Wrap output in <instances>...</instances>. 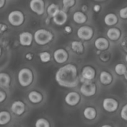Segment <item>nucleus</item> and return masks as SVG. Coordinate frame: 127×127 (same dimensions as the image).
<instances>
[{
  "label": "nucleus",
  "mask_w": 127,
  "mask_h": 127,
  "mask_svg": "<svg viewBox=\"0 0 127 127\" xmlns=\"http://www.w3.org/2000/svg\"><path fill=\"white\" fill-rule=\"evenodd\" d=\"M7 98V94L4 91L0 90V103H2Z\"/></svg>",
  "instance_id": "nucleus-33"
},
{
  "label": "nucleus",
  "mask_w": 127,
  "mask_h": 127,
  "mask_svg": "<svg viewBox=\"0 0 127 127\" xmlns=\"http://www.w3.org/2000/svg\"><path fill=\"white\" fill-rule=\"evenodd\" d=\"M77 36L81 40L89 41L94 36V30L89 26H83L77 31Z\"/></svg>",
  "instance_id": "nucleus-6"
},
{
  "label": "nucleus",
  "mask_w": 127,
  "mask_h": 127,
  "mask_svg": "<svg viewBox=\"0 0 127 127\" xmlns=\"http://www.w3.org/2000/svg\"><path fill=\"white\" fill-rule=\"evenodd\" d=\"M93 9L94 12H96V13H97V12H99V11L101 10V6H100L99 4H95L93 6Z\"/></svg>",
  "instance_id": "nucleus-36"
},
{
  "label": "nucleus",
  "mask_w": 127,
  "mask_h": 127,
  "mask_svg": "<svg viewBox=\"0 0 127 127\" xmlns=\"http://www.w3.org/2000/svg\"><path fill=\"white\" fill-rule=\"evenodd\" d=\"M94 47L97 50L103 52L108 50L110 47V42L107 38L104 37H99L94 41Z\"/></svg>",
  "instance_id": "nucleus-14"
},
{
  "label": "nucleus",
  "mask_w": 127,
  "mask_h": 127,
  "mask_svg": "<svg viewBox=\"0 0 127 127\" xmlns=\"http://www.w3.org/2000/svg\"><path fill=\"white\" fill-rule=\"evenodd\" d=\"M35 127H50V124L45 119L41 118L36 121Z\"/></svg>",
  "instance_id": "nucleus-28"
},
{
  "label": "nucleus",
  "mask_w": 127,
  "mask_h": 127,
  "mask_svg": "<svg viewBox=\"0 0 127 127\" xmlns=\"http://www.w3.org/2000/svg\"><path fill=\"white\" fill-rule=\"evenodd\" d=\"M53 58L55 62L58 64L65 63L69 58V53L68 51L63 48L56 49L53 52Z\"/></svg>",
  "instance_id": "nucleus-7"
},
{
  "label": "nucleus",
  "mask_w": 127,
  "mask_h": 127,
  "mask_svg": "<svg viewBox=\"0 0 127 127\" xmlns=\"http://www.w3.org/2000/svg\"><path fill=\"white\" fill-rule=\"evenodd\" d=\"M101 127H112L110 126V125H102Z\"/></svg>",
  "instance_id": "nucleus-40"
},
{
  "label": "nucleus",
  "mask_w": 127,
  "mask_h": 127,
  "mask_svg": "<svg viewBox=\"0 0 127 127\" xmlns=\"http://www.w3.org/2000/svg\"><path fill=\"white\" fill-rule=\"evenodd\" d=\"M7 21L11 26L14 27H19L24 22V14L19 10H14L9 13Z\"/></svg>",
  "instance_id": "nucleus-4"
},
{
  "label": "nucleus",
  "mask_w": 127,
  "mask_h": 127,
  "mask_svg": "<svg viewBox=\"0 0 127 127\" xmlns=\"http://www.w3.org/2000/svg\"><path fill=\"white\" fill-rule=\"evenodd\" d=\"M73 20L78 24H83L88 21V16L82 11H76L73 15Z\"/></svg>",
  "instance_id": "nucleus-19"
},
{
  "label": "nucleus",
  "mask_w": 127,
  "mask_h": 127,
  "mask_svg": "<svg viewBox=\"0 0 127 127\" xmlns=\"http://www.w3.org/2000/svg\"><path fill=\"white\" fill-rule=\"evenodd\" d=\"M122 32L117 27H111L107 31V36L112 41H117L121 37Z\"/></svg>",
  "instance_id": "nucleus-18"
},
{
  "label": "nucleus",
  "mask_w": 127,
  "mask_h": 127,
  "mask_svg": "<svg viewBox=\"0 0 127 127\" xmlns=\"http://www.w3.org/2000/svg\"><path fill=\"white\" fill-rule=\"evenodd\" d=\"M63 31H64V33H66V34H71L73 32V29L71 26H69V25H66L63 28Z\"/></svg>",
  "instance_id": "nucleus-32"
},
{
  "label": "nucleus",
  "mask_w": 127,
  "mask_h": 127,
  "mask_svg": "<svg viewBox=\"0 0 127 127\" xmlns=\"http://www.w3.org/2000/svg\"><path fill=\"white\" fill-rule=\"evenodd\" d=\"M71 48L74 53L77 54H81L84 52V45L81 41L73 40L71 43Z\"/></svg>",
  "instance_id": "nucleus-22"
},
{
  "label": "nucleus",
  "mask_w": 127,
  "mask_h": 127,
  "mask_svg": "<svg viewBox=\"0 0 127 127\" xmlns=\"http://www.w3.org/2000/svg\"><path fill=\"white\" fill-rule=\"evenodd\" d=\"M120 116L122 119H124V120L127 121V105L125 104L124 107L122 109L121 112H120Z\"/></svg>",
  "instance_id": "nucleus-31"
},
{
  "label": "nucleus",
  "mask_w": 127,
  "mask_h": 127,
  "mask_svg": "<svg viewBox=\"0 0 127 127\" xmlns=\"http://www.w3.org/2000/svg\"><path fill=\"white\" fill-rule=\"evenodd\" d=\"M81 95L76 91H70L65 95L64 102L68 105L74 107L78 105L81 101Z\"/></svg>",
  "instance_id": "nucleus-11"
},
{
  "label": "nucleus",
  "mask_w": 127,
  "mask_h": 127,
  "mask_svg": "<svg viewBox=\"0 0 127 127\" xmlns=\"http://www.w3.org/2000/svg\"><path fill=\"white\" fill-rule=\"evenodd\" d=\"M29 101L33 104H40L43 100V95L40 92L36 90H32L27 94Z\"/></svg>",
  "instance_id": "nucleus-15"
},
{
  "label": "nucleus",
  "mask_w": 127,
  "mask_h": 127,
  "mask_svg": "<svg viewBox=\"0 0 127 127\" xmlns=\"http://www.w3.org/2000/svg\"><path fill=\"white\" fill-rule=\"evenodd\" d=\"M33 38L37 45L45 46L53 40V35L48 30L45 29H39L35 32Z\"/></svg>",
  "instance_id": "nucleus-2"
},
{
  "label": "nucleus",
  "mask_w": 127,
  "mask_h": 127,
  "mask_svg": "<svg viewBox=\"0 0 127 127\" xmlns=\"http://www.w3.org/2000/svg\"><path fill=\"white\" fill-rule=\"evenodd\" d=\"M38 57L40 60V62L43 63H47L50 62L52 59V55L50 53L47 51H43L39 53Z\"/></svg>",
  "instance_id": "nucleus-27"
},
{
  "label": "nucleus",
  "mask_w": 127,
  "mask_h": 127,
  "mask_svg": "<svg viewBox=\"0 0 127 127\" xmlns=\"http://www.w3.org/2000/svg\"><path fill=\"white\" fill-rule=\"evenodd\" d=\"M84 117L88 120H93L97 116V111L93 107H87L83 111Z\"/></svg>",
  "instance_id": "nucleus-23"
},
{
  "label": "nucleus",
  "mask_w": 127,
  "mask_h": 127,
  "mask_svg": "<svg viewBox=\"0 0 127 127\" xmlns=\"http://www.w3.org/2000/svg\"><path fill=\"white\" fill-rule=\"evenodd\" d=\"M49 22H50V17H48V18H47V19H46V24H49Z\"/></svg>",
  "instance_id": "nucleus-39"
},
{
  "label": "nucleus",
  "mask_w": 127,
  "mask_h": 127,
  "mask_svg": "<svg viewBox=\"0 0 127 127\" xmlns=\"http://www.w3.org/2000/svg\"><path fill=\"white\" fill-rule=\"evenodd\" d=\"M99 81L103 85L108 86L113 81V76L107 71H102L99 74Z\"/></svg>",
  "instance_id": "nucleus-17"
},
{
  "label": "nucleus",
  "mask_w": 127,
  "mask_h": 127,
  "mask_svg": "<svg viewBox=\"0 0 127 127\" xmlns=\"http://www.w3.org/2000/svg\"><path fill=\"white\" fill-rule=\"evenodd\" d=\"M24 57H25V58H26V60L32 61V60L33 59L34 55H33V53H31V52H27V53H26V55H25Z\"/></svg>",
  "instance_id": "nucleus-34"
},
{
  "label": "nucleus",
  "mask_w": 127,
  "mask_h": 127,
  "mask_svg": "<svg viewBox=\"0 0 127 127\" xmlns=\"http://www.w3.org/2000/svg\"><path fill=\"white\" fill-rule=\"evenodd\" d=\"M11 114L9 112L6 110L0 112V125L7 124L11 120Z\"/></svg>",
  "instance_id": "nucleus-26"
},
{
  "label": "nucleus",
  "mask_w": 127,
  "mask_h": 127,
  "mask_svg": "<svg viewBox=\"0 0 127 127\" xmlns=\"http://www.w3.org/2000/svg\"><path fill=\"white\" fill-rule=\"evenodd\" d=\"M30 9L38 16H42L45 11V4L43 0H31Z\"/></svg>",
  "instance_id": "nucleus-8"
},
{
  "label": "nucleus",
  "mask_w": 127,
  "mask_h": 127,
  "mask_svg": "<svg viewBox=\"0 0 127 127\" xmlns=\"http://www.w3.org/2000/svg\"><path fill=\"white\" fill-rule=\"evenodd\" d=\"M1 48H0V55H1Z\"/></svg>",
  "instance_id": "nucleus-41"
},
{
  "label": "nucleus",
  "mask_w": 127,
  "mask_h": 127,
  "mask_svg": "<svg viewBox=\"0 0 127 127\" xmlns=\"http://www.w3.org/2000/svg\"><path fill=\"white\" fill-rule=\"evenodd\" d=\"M33 38V35L29 32L25 31L19 35V42L23 47H28L32 45Z\"/></svg>",
  "instance_id": "nucleus-12"
},
{
  "label": "nucleus",
  "mask_w": 127,
  "mask_h": 127,
  "mask_svg": "<svg viewBox=\"0 0 127 127\" xmlns=\"http://www.w3.org/2000/svg\"><path fill=\"white\" fill-rule=\"evenodd\" d=\"M97 88V85L92 81H91L83 82L79 88V91L81 94L86 97H93L96 94Z\"/></svg>",
  "instance_id": "nucleus-5"
},
{
  "label": "nucleus",
  "mask_w": 127,
  "mask_h": 127,
  "mask_svg": "<svg viewBox=\"0 0 127 127\" xmlns=\"http://www.w3.org/2000/svg\"><path fill=\"white\" fill-rule=\"evenodd\" d=\"M62 4L64 9H68L70 7H73L76 4V0H63Z\"/></svg>",
  "instance_id": "nucleus-29"
},
{
  "label": "nucleus",
  "mask_w": 127,
  "mask_h": 127,
  "mask_svg": "<svg viewBox=\"0 0 127 127\" xmlns=\"http://www.w3.org/2000/svg\"><path fill=\"white\" fill-rule=\"evenodd\" d=\"M7 26L4 23H0V33H3L7 31Z\"/></svg>",
  "instance_id": "nucleus-35"
},
{
  "label": "nucleus",
  "mask_w": 127,
  "mask_h": 127,
  "mask_svg": "<svg viewBox=\"0 0 127 127\" xmlns=\"http://www.w3.org/2000/svg\"><path fill=\"white\" fill-rule=\"evenodd\" d=\"M81 10H82V12L85 13V12H87V11H88V6H87L86 5H83L81 7Z\"/></svg>",
  "instance_id": "nucleus-37"
},
{
  "label": "nucleus",
  "mask_w": 127,
  "mask_h": 127,
  "mask_svg": "<svg viewBox=\"0 0 127 127\" xmlns=\"http://www.w3.org/2000/svg\"><path fill=\"white\" fill-rule=\"evenodd\" d=\"M53 22L55 24L58 26H62L65 24L68 21V14L63 10H60L58 13L52 17Z\"/></svg>",
  "instance_id": "nucleus-13"
},
{
  "label": "nucleus",
  "mask_w": 127,
  "mask_h": 127,
  "mask_svg": "<svg viewBox=\"0 0 127 127\" xmlns=\"http://www.w3.org/2000/svg\"><path fill=\"white\" fill-rule=\"evenodd\" d=\"M97 72L95 68L90 65L84 66L81 69V78L83 81H91L95 79Z\"/></svg>",
  "instance_id": "nucleus-9"
},
{
  "label": "nucleus",
  "mask_w": 127,
  "mask_h": 127,
  "mask_svg": "<svg viewBox=\"0 0 127 127\" xmlns=\"http://www.w3.org/2000/svg\"><path fill=\"white\" fill-rule=\"evenodd\" d=\"M11 83V78L8 73H0V87L2 88H7Z\"/></svg>",
  "instance_id": "nucleus-20"
},
{
  "label": "nucleus",
  "mask_w": 127,
  "mask_h": 127,
  "mask_svg": "<svg viewBox=\"0 0 127 127\" xmlns=\"http://www.w3.org/2000/svg\"><path fill=\"white\" fill-rule=\"evenodd\" d=\"M114 71L115 73L119 76H124L125 79H127V67L123 63H118L115 66Z\"/></svg>",
  "instance_id": "nucleus-25"
},
{
  "label": "nucleus",
  "mask_w": 127,
  "mask_h": 127,
  "mask_svg": "<svg viewBox=\"0 0 127 127\" xmlns=\"http://www.w3.org/2000/svg\"><path fill=\"white\" fill-rule=\"evenodd\" d=\"M6 3V0H0V9L3 7Z\"/></svg>",
  "instance_id": "nucleus-38"
},
{
  "label": "nucleus",
  "mask_w": 127,
  "mask_h": 127,
  "mask_svg": "<svg viewBox=\"0 0 127 127\" xmlns=\"http://www.w3.org/2000/svg\"><path fill=\"white\" fill-rule=\"evenodd\" d=\"M102 107L107 112H114L119 108V102L114 98H105L102 101Z\"/></svg>",
  "instance_id": "nucleus-10"
},
{
  "label": "nucleus",
  "mask_w": 127,
  "mask_h": 127,
  "mask_svg": "<svg viewBox=\"0 0 127 127\" xmlns=\"http://www.w3.org/2000/svg\"><path fill=\"white\" fill-rule=\"evenodd\" d=\"M55 79L57 84L62 88L76 87L79 81L76 66L72 63H68L60 67L56 72Z\"/></svg>",
  "instance_id": "nucleus-1"
},
{
  "label": "nucleus",
  "mask_w": 127,
  "mask_h": 127,
  "mask_svg": "<svg viewBox=\"0 0 127 127\" xmlns=\"http://www.w3.org/2000/svg\"><path fill=\"white\" fill-rule=\"evenodd\" d=\"M119 14L120 18L126 19L127 18V7H124L120 9L119 12Z\"/></svg>",
  "instance_id": "nucleus-30"
},
{
  "label": "nucleus",
  "mask_w": 127,
  "mask_h": 127,
  "mask_svg": "<svg viewBox=\"0 0 127 127\" xmlns=\"http://www.w3.org/2000/svg\"><path fill=\"white\" fill-rule=\"evenodd\" d=\"M60 7L58 4L55 3H52L47 7V13L50 18H52L60 11Z\"/></svg>",
  "instance_id": "nucleus-24"
},
{
  "label": "nucleus",
  "mask_w": 127,
  "mask_h": 127,
  "mask_svg": "<svg viewBox=\"0 0 127 127\" xmlns=\"http://www.w3.org/2000/svg\"><path fill=\"white\" fill-rule=\"evenodd\" d=\"M119 19L117 16L114 13H109L105 16L104 22L106 26H113L117 24Z\"/></svg>",
  "instance_id": "nucleus-21"
},
{
  "label": "nucleus",
  "mask_w": 127,
  "mask_h": 127,
  "mask_svg": "<svg viewBox=\"0 0 127 127\" xmlns=\"http://www.w3.org/2000/svg\"><path fill=\"white\" fill-rule=\"evenodd\" d=\"M34 76L32 71L29 68H22L17 73V81L22 88H27L32 84Z\"/></svg>",
  "instance_id": "nucleus-3"
},
{
  "label": "nucleus",
  "mask_w": 127,
  "mask_h": 127,
  "mask_svg": "<svg viewBox=\"0 0 127 127\" xmlns=\"http://www.w3.org/2000/svg\"><path fill=\"white\" fill-rule=\"evenodd\" d=\"M25 109H26V105L22 100H15L11 104V111L17 115H22L24 112Z\"/></svg>",
  "instance_id": "nucleus-16"
}]
</instances>
